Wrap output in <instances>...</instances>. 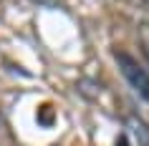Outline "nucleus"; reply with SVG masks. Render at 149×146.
<instances>
[{"label":"nucleus","mask_w":149,"mask_h":146,"mask_svg":"<svg viewBox=\"0 0 149 146\" xmlns=\"http://www.w3.org/2000/svg\"><path fill=\"white\" fill-rule=\"evenodd\" d=\"M114 58L119 63V71L124 73L126 83L132 86L144 101H149V73L139 66V61H134L132 55L124 53V51H114Z\"/></svg>","instance_id":"nucleus-1"},{"label":"nucleus","mask_w":149,"mask_h":146,"mask_svg":"<svg viewBox=\"0 0 149 146\" xmlns=\"http://www.w3.org/2000/svg\"><path fill=\"white\" fill-rule=\"evenodd\" d=\"M132 129H134V134H136V136H141L139 144H141V146H149V131H147V126H144V123H139V118H134Z\"/></svg>","instance_id":"nucleus-2"},{"label":"nucleus","mask_w":149,"mask_h":146,"mask_svg":"<svg viewBox=\"0 0 149 146\" xmlns=\"http://www.w3.org/2000/svg\"><path fill=\"white\" fill-rule=\"evenodd\" d=\"M31 3H38V5H56L58 0H31Z\"/></svg>","instance_id":"nucleus-3"},{"label":"nucleus","mask_w":149,"mask_h":146,"mask_svg":"<svg viewBox=\"0 0 149 146\" xmlns=\"http://www.w3.org/2000/svg\"><path fill=\"white\" fill-rule=\"evenodd\" d=\"M116 146H132V144H129V138H126V136H121V138L116 141Z\"/></svg>","instance_id":"nucleus-4"},{"label":"nucleus","mask_w":149,"mask_h":146,"mask_svg":"<svg viewBox=\"0 0 149 146\" xmlns=\"http://www.w3.org/2000/svg\"><path fill=\"white\" fill-rule=\"evenodd\" d=\"M144 53H147V58H149V43H147V46H144Z\"/></svg>","instance_id":"nucleus-5"}]
</instances>
